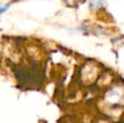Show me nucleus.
<instances>
[{"label":"nucleus","mask_w":124,"mask_h":123,"mask_svg":"<svg viewBox=\"0 0 124 123\" xmlns=\"http://www.w3.org/2000/svg\"><path fill=\"white\" fill-rule=\"evenodd\" d=\"M10 7V4H6V6L3 7H0V14H2V13H4L7 10H8V8Z\"/></svg>","instance_id":"f257e3e1"}]
</instances>
